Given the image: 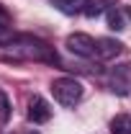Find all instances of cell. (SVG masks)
I'll return each instance as SVG.
<instances>
[{
    "label": "cell",
    "instance_id": "3957f363",
    "mask_svg": "<svg viewBox=\"0 0 131 134\" xmlns=\"http://www.w3.org/2000/svg\"><path fill=\"white\" fill-rule=\"evenodd\" d=\"M67 49L72 52V54H77V57H85V59H90V57H95V39L90 36V34H69L67 36Z\"/></svg>",
    "mask_w": 131,
    "mask_h": 134
},
{
    "label": "cell",
    "instance_id": "277c9868",
    "mask_svg": "<svg viewBox=\"0 0 131 134\" xmlns=\"http://www.w3.org/2000/svg\"><path fill=\"white\" fill-rule=\"evenodd\" d=\"M26 116H28V121H33V124H46L51 119L49 100L41 98V96H31V98H28V111H26Z\"/></svg>",
    "mask_w": 131,
    "mask_h": 134
},
{
    "label": "cell",
    "instance_id": "6da1fadb",
    "mask_svg": "<svg viewBox=\"0 0 131 134\" xmlns=\"http://www.w3.org/2000/svg\"><path fill=\"white\" fill-rule=\"evenodd\" d=\"M16 59H28V62H46V65H59V57L51 44L44 39L31 36V34H18L16 39L5 47Z\"/></svg>",
    "mask_w": 131,
    "mask_h": 134
},
{
    "label": "cell",
    "instance_id": "5b68a950",
    "mask_svg": "<svg viewBox=\"0 0 131 134\" xmlns=\"http://www.w3.org/2000/svg\"><path fill=\"white\" fill-rule=\"evenodd\" d=\"M123 44L118 39H111V36H103V39H95V57L100 62H108V59H116L118 54H123Z\"/></svg>",
    "mask_w": 131,
    "mask_h": 134
},
{
    "label": "cell",
    "instance_id": "ba28073f",
    "mask_svg": "<svg viewBox=\"0 0 131 134\" xmlns=\"http://www.w3.org/2000/svg\"><path fill=\"white\" fill-rule=\"evenodd\" d=\"M108 26H111L113 31H123V29H126V18H123V13H121L118 8H111V10H108Z\"/></svg>",
    "mask_w": 131,
    "mask_h": 134
},
{
    "label": "cell",
    "instance_id": "30bf717a",
    "mask_svg": "<svg viewBox=\"0 0 131 134\" xmlns=\"http://www.w3.org/2000/svg\"><path fill=\"white\" fill-rule=\"evenodd\" d=\"M18 34L10 29V26H0V47H8L13 39H16Z\"/></svg>",
    "mask_w": 131,
    "mask_h": 134
},
{
    "label": "cell",
    "instance_id": "7a4b0ae2",
    "mask_svg": "<svg viewBox=\"0 0 131 134\" xmlns=\"http://www.w3.org/2000/svg\"><path fill=\"white\" fill-rule=\"evenodd\" d=\"M51 93H54V100H57L59 106L72 108V106H77L82 100L85 88H82V83L75 80V77H57V80H51Z\"/></svg>",
    "mask_w": 131,
    "mask_h": 134
},
{
    "label": "cell",
    "instance_id": "52a82bcc",
    "mask_svg": "<svg viewBox=\"0 0 131 134\" xmlns=\"http://www.w3.org/2000/svg\"><path fill=\"white\" fill-rule=\"evenodd\" d=\"M111 134H131V116L121 114L111 121Z\"/></svg>",
    "mask_w": 131,
    "mask_h": 134
},
{
    "label": "cell",
    "instance_id": "4fadbf2b",
    "mask_svg": "<svg viewBox=\"0 0 131 134\" xmlns=\"http://www.w3.org/2000/svg\"><path fill=\"white\" fill-rule=\"evenodd\" d=\"M28 134H39V132H36V129H31V132H28Z\"/></svg>",
    "mask_w": 131,
    "mask_h": 134
},
{
    "label": "cell",
    "instance_id": "8992f818",
    "mask_svg": "<svg viewBox=\"0 0 131 134\" xmlns=\"http://www.w3.org/2000/svg\"><path fill=\"white\" fill-rule=\"evenodd\" d=\"M49 3L57 8V10H62V13H67V16H72V13H80L82 8H85L87 0H49Z\"/></svg>",
    "mask_w": 131,
    "mask_h": 134
},
{
    "label": "cell",
    "instance_id": "7c38bea8",
    "mask_svg": "<svg viewBox=\"0 0 131 134\" xmlns=\"http://www.w3.org/2000/svg\"><path fill=\"white\" fill-rule=\"evenodd\" d=\"M0 26H10V13L0 5Z\"/></svg>",
    "mask_w": 131,
    "mask_h": 134
},
{
    "label": "cell",
    "instance_id": "8fae6325",
    "mask_svg": "<svg viewBox=\"0 0 131 134\" xmlns=\"http://www.w3.org/2000/svg\"><path fill=\"white\" fill-rule=\"evenodd\" d=\"M10 119V103L5 98V93H0V121H8Z\"/></svg>",
    "mask_w": 131,
    "mask_h": 134
},
{
    "label": "cell",
    "instance_id": "9c48e42d",
    "mask_svg": "<svg viewBox=\"0 0 131 134\" xmlns=\"http://www.w3.org/2000/svg\"><path fill=\"white\" fill-rule=\"evenodd\" d=\"M103 10H105V0H87L85 8H82V13L90 16V18H93V16H100Z\"/></svg>",
    "mask_w": 131,
    "mask_h": 134
}]
</instances>
